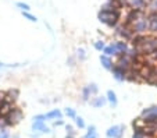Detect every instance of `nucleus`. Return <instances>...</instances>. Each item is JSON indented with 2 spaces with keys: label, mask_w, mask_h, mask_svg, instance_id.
Segmentation results:
<instances>
[{
  "label": "nucleus",
  "mask_w": 157,
  "mask_h": 138,
  "mask_svg": "<svg viewBox=\"0 0 157 138\" xmlns=\"http://www.w3.org/2000/svg\"><path fill=\"white\" fill-rule=\"evenodd\" d=\"M121 10H99L98 13V18L99 21L106 24L109 28L116 30L120 24H121Z\"/></svg>",
  "instance_id": "obj_1"
},
{
  "label": "nucleus",
  "mask_w": 157,
  "mask_h": 138,
  "mask_svg": "<svg viewBox=\"0 0 157 138\" xmlns=\"http://www.w3.org/2000/svg\"><path fill=\"white\" fill-rule=\"evenodd\" d=\"M114 31H116V35L117 36H120L122 41H127V42H129L131 39H132V36L135 35V34H133V31H132V28L128 27V25H125V24H122V22Z\"/></svg>",
  "instance_id": "obj_2"
},
{
  "label": "nucleus",
  "mask_w": 157,
  "mask_h": 138,
  "mask_svg": "<svg viewBox=\"0 0 157 138\" xmlns=\"http://www.w3.org/2000/svg\"><path fill=\"white\" fill-rule=\"evenodd\" d=\"M132 31L133 34H139V35H145L146 32L149 31V20L147 17H143V18H139L138 21H135L132 24Z\"/></svg>",
  "instance_id": "obj_3"
},
{
  "label": "nucleus",
  "mask_w": 157,
  "mask_h": 138,
  "mask_svg": "<svg viewBox=\"0 0 157 138\" xmlns=\"http://www.w3.org/2000/svg\"><path fill=\"white\" fill-rule=\"evenodd\" d=\"M125 131V126H111L107 128V138H122Z\"/></svg>",
  "instance_id": "obj_4"
},
{
  "label": "nucleus",
  "mask_w": 157,
  "mask_h": 138,
  "mask_svg": "<svg viewBox=\"0 0 157 138\" xmlns=\"http://www.w3.org/2000/svg\"><path fill=\"white\" fill-rule=\"evenodd\" d=\"M111 74H113V77L116 78L117 81L122 82V81H127V74L128 71L124 69H121L120 66H117V64H114L113 70H111Z\"/></svg>",
  "instance_id": "obj_5"
},
{
  "label": "nucleus",
  "mask_w": 157,
  "mask_h": 138,
  "mask_svg": "<svg viewBox=\"0 0 157 138\" xmlns=\"http://www.w3.org/2000/svg\"><path fill=\"white\" fill-rule=\"evenodd\" d=\"M116 64H117V66H120L121 69H124V70H127V71H128V70L132 67V60H131L127 54H121V53H120L118 56H117Z\"/></svg>",
  "instance_id": "obj_6"
},
{
  "label": "nucleus",
  "mask_w": 157,
  "mask_h": 138,
  "mask_svg": "<svg viewBox=\"0 0 157 138\" xmlns=\"http://www.w3.org/2000/svg\"><path fill=\"white\" fill-rule=\"evenodd\" d=\"M146 39H147V35H139V34H135L131 39V46L133 48H142L143 45L146 43Z\"/></svg>",
  "instance_id": "obj_7"
},
{
  "label": "nucleus",
  "mask_w": 157,
  "mask_h": 138,
  "mask_svg": "<svg viewBox=\"0 0 157 138\" xmlns=\"http://www.w3.org/2000/svg\"><path fill=\"white\" fill-rule=\"evenodd\" d=\"M99 60H100V63H101V66L104 67L106 70H113V67H114V64L116 63H113V59L110 56H106V54H100V57H99Z\"/></svg>",
  "instance_id": "obj_8"
},
{
  "label": "nucleus",
  "mask_w": 157,
  "mask_h": 138,
  "mask_svg": "<svg viewBox=\"0 0 157 138\" xmlns=\"http://www.w3.org/2000/svg\"><path fill=\"white\" fill-rule=\"evenodd\" d=\"M20 98V89L17 88H11V89H7L6 91V99L10 101L11 103H15Z\"/></svg>",
  "instance_id": "obj_9"
},
{
  "label": "nucleus",
  "mask_w": 157,
  "mask_h": 138,
  "mask_svg": "<svg viewBox=\"0 0 157 138\" xmlns=\"http://www.w3.org/2000/svg\"><path fill=\"white\" fill-rule=\"evenodd\" d=\"M103 54H106V56H110V57H111V56H118V49H117V46H116V42H113V43H110V45H107L106 46V49H104V50H103Z\"/></svg>",
  "instance_id": "obj_10"
},
{
  "label": "nucleus",
  "mask_w": 157,
  "mask_h": 138,
  "mask_svg": "<svg viewBox=\"0 0 157 138\" xmlns=\"http://www.w3.org/2000/svg\"><path fill=\"white\" fill-rule=\"evenodd\" d=\"M106 98H107V102L113 106V108H116V106L118 105V98H117V93L114 92L113 89H109V91H107Z\"/></svg>",
  "instance_id": "obj_11"
},
{
  "label": "nucleus",
  "mask_w": 157,
  "mask_h": 138,
  "mask_svg": "<svg viewBox=\"0 0 157 138\" xmlns=\"http://www.w3.org/2000/svg\"><path fill=\"white\" fill-rule=\"evenodd\" d=\"M128 2V9H145L146 7V0H127Z\"/></svg>",
  "instance_id": "obj_12"
},
{
  "label": "nucleus",
  "mask_w": 157,
  "mask_h": 138,
  "mask_svg": "<svg viewBox=\"0 0 157 138\" xmlns=\"http://www.w3.org/2000/svg\"><path fill=\"white\" fill-rule=\"evenodd\" d=\"M90 103H92V106L96 109L103 108V106L107 103V98L106 96H95V98L90 101Z\"/></svg>",
  "instance_id": "obj_13"
},
{
  "label": "nucleus",
  "mask_w": 157,
  "mask_h": 138,
  "mask_svg": "<svg viewBox=\"0 0 157 138\" xmlns=\"http://www.w3.org/2000/svg\"><path fill=\"white\" fill-rule=\"evenodd\" d=\"M116 46H117V49H118V53H121V54H125L128 52V49H129L128 42L127 41H122V39L116 41Z\"/></svg>",
  "instance_id": "obj_14"
},
{
  "label": "nucleus",
  "mask_w": 157,
  "mask_h": 138,
  "mask_svg": "<svg viewBox=\"0 0 157 138\" xmlns=\"http://www.w3.org/2000/svg\"><path fill=\"white\" fill-rule=\"evenodd\" d=\"M46 119L48 120H57V119H63V113L59 110V109H53V110L48 112L46 113Z\"/></svg>",
  "instance_id": "obj_15"
},
{
  "label": "nucleus",
  "mask_w": 157,
  "mask_h": 138,
  "mask_svg": "<svg viewBox=\"0 0 157 138\" xmlns=\"http://www.w3.org/2000/svg\"><path fill=\"white\" fill-rule=\"evenodd\" d=\"M78 61H85L86 60V50L83 48H79L77 49V54H75Z\"/></svg>",
  "instance_id": "obj_16"
},
{
  "label": "nucleus",
  "mask_w": 157,
  "mask_h": 138,
  "mask_svg": "<svg viewBox=\"0 0 157 138\" xmlns=\"http://www.w3.org/2000/svg\"><path fill=\"white\" fill-rule=\"evenodd\" d=\"M90 96H92L90 89H89V87L86 85V87L82 88V101H83V102H88V101L90 99Z\"/></svg>",
  "instance_id": "obj_17"
},
{
  "label": "nucleus",
  "mask_w": 157,
  "mask_h": 138,
  "mask_svg": "<svg viewBox=\"0 0 157 138\" xmlns=\"http://www.w3.org/2000/svg\"><path fill=\"white\" fill-rule=\"evenodd\" d=\"M106 43H104V41H101V39H99V41H96L95 43H93V48L96 49L98 52H103L104 49H106Z\"/></svg>",
  "instance_id": "obj_18"
},
{
  "label": "nucleus",
  "mask_w": 157,
  "mask_h": 138,
  "mask_svg": "<svg viewBox=\"0 0 157 138\" xmlns=\"http://www.w3.org/2000/svg\"><path fill=\"white\" fill-rule=\"evenodd\" d=\"M46 127V124L44 123H32V126H31V128H32L33 132H42V130Z\"/></svg>",
  "instance_id": "obj_19"
},
{
  "label": "nucleus",
  "mask_w": 157,
  "mask_h": 138,
  "mask_svg": "<svg viewBox=\"0 0 157 138\" xmlns=\"http://www.w3.org/2000/svg\"><path fill=\"white\" fill-rule=\"evenodd\" d=\"M74 120H75V126H77L78 128H81V130H82V128H85V127H86L85 120H83V119H82V117H81V116H77V117H75V119H74Z\"/></svg>",
  "instance_id": "obj_20"
},
{
  "label": "nucleus",
  "mask_w": 157,
  "mask_h": 138,
  "mask_svg": "<svg viewBox=\"0 0 157 138\" xmlns=\"http://www.w3.org/2000/svg\"><path fill=\"white\" fill-rule=\"evenodd\" d=\"M22 17H24L25 20H28V21H31V22H36V21H38V18H36L33 14H31L29 11H22Z\"/></svg>",
  "instance_id": "obj_21"
},
{
  "label": "nucleus",
  "mask_w": 157,
  "mask_h": 138,
  "mask_svg": "<svg viewBox=\"0 0 157 138\" xmlns=\"http://www.w3.org/2000/svg\"><path fill=\"white\" fill-rule=\"evenodd\" d=\"M64 114L68 117V119H75V117H77V112H75V109H72V108H67V109H65Z\"/></svg>",
  "instance_id": "obj_22"
},
{
  "label": "nucleus",
  "mask_w": 157,
  "mask_h": 138,
  "mask_svg": "<svg viewBox=\"0 0 157 138\" xmlns=\"http://www.w3.org/2000/svg\"><path fill=\"white\" fill-rule=\"evenodd\" d=\"M15 6H17L18 9L21 10V13H22V11H29V10H31V6H29V4L24 3V2H18Z\"/></svg>",
  "instance_id": "obj_23"
},
{
  "label": "nucleus",
  "mask_w": 157,
  "mask_h": 138,
  "mask_svg": "<svg viewBox=\"0 0 157 138\" xmlns=\"http://www.w3.org/2000/svg\"><path fill=\"white\" fill-rule=\"evenodd\" d=\"M46 120H48V119H46V114H36L32 119V123H44Z\"/></svg>",
  "instance_id": "obj_24"
},
{
  "label": "nucleus",
  "mask_w": 157,
  "mask_h": 138,
  "mask_svg": "<svg viewBox=\"0 0 157 138\" xmlns=\"http://www.w3.org/2000/svg\"><path fill=\"white\" fill-rule=\"evenodd\" d=\"M88 87H89V89H90V93H92V96H98V92H99L98 84H95V82H90Z\"/></svg>",
  "instance_id": "obj_25"
},
{
  "label": "nucleus",
  "mask_w": 157,
  "mask_h": 138,
  "mask_svg": "<svg viewBox=\"0 0 157 138\" xmlns=\"http://www.w3.org/2000/svg\"><path fill=\"white\" fill-rule=\"evenodd\" d=\"M67 64H68V66H71V67H74L75 64H77V57H75V56H70L68 59H67Z\"/></svg>",
  "instance_id": "obj_26"
},
{
  "label": "nucleus",
  "mask_w": 157,
  "mask_h": 138,
  "mask_svg": "<svg viewBox=\"0 0 157 138\" xmlns=\"http://www.w3.org/2000/svg\"><path fill=\"white\" fill-rule=\"evenodd\" d=\"M86 134L88 135H95L96 134V126H93V124L92 126H89L88 127V132H86Z\"/></svg>",
  "instance_id": "obj_27"
},
{
  "label": "nucleus",
  "mask_w": 157,
  "mask_h": 138,
  "mask_svg": "<svg viewBox=\"0 0 157 138\" xmlns=\"http://www.w3.org/2000/svg\"><path fill=\"white\" fill-rule=\"evenodd\" d=\"M0 138H10V132L7 131L6 128H4V130H0Z\"/></svg>",
  "instance_id": "obj_28"
},
{
  "label": "nucleus",
  "mask_w": 157,
  "mask_h": 138,
  "mask_svg": "<svg viewBox=\"0 0 157 138\" xmlns=\"http://www.w3.org/2000/svg\"><path fill=\"white\" fill-rule=\"evenodd\" d=\"M53 126H54V127H61V126H64V120H63V119H57V120L53 121Z\"/></svg>",
  "instance_id": "obj_29"
},
{
  "label": "nucleus",
  "mask_w": 157,
  "mask_h": 138,
  "mask_svg": "<svg viewBox=\"0 0 157 138\" xmlns=\"http://www.w3.org/2000/svg\"><path fill=\"white\" fill-rule=\"evenodd\" d=\"M65 130H67V134H74V135H75L74 127H72V126H70V124H67V126H65Z\"/></svg>",
  "instance_id": "obj_30"
},
{
  "label": "nucleus",
  "mask_w": 157,
  "mask_h": 138,
  "mask_svg": "<svg viewBox=\"0 0 157 138\" xmlns=\"http://www.w3.org/2000/svg\"><path fill=\"white\" fill-rule=\"evenodd\" d=\"M20 64H3L0 61V67H18Z\"/></svg>",
  "instance_id": "obj_31"
},
{
  "label": "nucleus",
  "mask_w": 157,
  "mask_h": 138,
  "mask_svg": "<svg viewBox=\"0 0 157 138\" xmlns=\"http://www.w3.org/2000/svg\"><path fill=\"white\" fill-rule=\"evenodd\" d=\"M49 132H50V127H48V126H46L43 130H42V132H40V134H49Z\"/></svg>",
  "instance_id": "obj_32"
},
{
  "label": "nucleus",
  "mask_w": 157,
  "mask_h": 138,
  "mask_svg": "<svg viewBox=\"0 0 157 138\" xmlns=\"http://www.w3.org/2000/svg\"><path fill=\"white\" fill-rule=\"evenodd\" d=\"M83 138H98V134H95V135H88V134H85V137Z\"/></svg>",
  "instance_id": "obj_33"
},
{
  "label": "nucleus",
  "mask_w": 157,
  "mask_h": 138,
  "mask_svg": "<svg viewBox=\"0 0 157 138\" xmlns=\"http://www.w3.org/2000/svg\"><path fill=\"white\" fill-rule=\"evenodd\" d=\"M65 138H75V135L74 134H67L65 135Z\"/></svg>",
  "instance_id": "obj_34"
},
{
  "label": "nucleus",
  "mask_w": 157,
  "mask_h": 138,
  "mask_svg": "<svg viewBox=\"0 0 157 138\" xmlns=\"http://www.w3.org/2000/svg\"><path fill=\"white\" fill-rule=\"evenodd\" d=\"M31 138H39V135H33L32 134V135H31Z\"/></svg>",
  "instance_id": "obj_35"
},
{
  "label": "nucleus",
  "mask_w": 157,
  "mask_h": 138,
  "mask_svg": "<svg viewBox=\"0 0 157 138\" xmlns=\"http://www.w3.org/2000/svg\"><path fill=\"white\" fill-rule=\"evenodd\" d=\"M14 138H20V137H18V135H15V137H14Z\"/></svg>",
  "instance_id": "obj_36"
},
{
  "label": "nucleus",
  "mask_w": 157,
  "mask_h": 138,
  "mask_svg": "<svg viewBox=\"0 0 157 138\" xmlns=\"http://www.w3.org/2000/svg\"><path fill=\"white\" fill-rule=\"evenodd\" d=\"M122 2H127V0H122Z\"/></svg>",
  "instance_id": "obj_37"
}]
</instances>
